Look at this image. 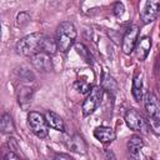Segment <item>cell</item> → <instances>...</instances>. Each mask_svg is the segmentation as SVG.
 <instances>
[{"instance_id":"obj_1","label":"cell","mask_w":160,"mask_h":160,"mask_svg":"<svg viewBox=\"0 0 160 160\" xmlns=\"http://www.w3.org/2000/svg\"><path fill=\"white\" fill-rule=\"evenodd\" d=\"M45 34L41 32H32L30 35L24 36L20 39L16 44V51L18 54L22 56L31 58L32 55L38 52H42V41L45 39Z\"/></svg>"},{"instance_id":"obj_2","label":"cell","mask_w":160,"mask_h":160,"mask_svg":"<svg viewBox=\"0 0 160 160\" xmlns=\"http://www.w3.org/2000/svg\"><path fill=\"white\" fill-rule=\"evenodd\" d=\"M76 29L75 26L69 21H62L56 29V45L58 50L61 52H68V50L71 48L76 39Z\"/></svg>"},{"instance_id":"obj_3","label":"cell","mask_w":160,"mask_h":160,"mask_svg":"<svg viewBox=\"0 0 160 160\" xmlns=\"http://www.w3.org/2000/svg\"><path fill=\"white\" fill-rule=\"evenodd\" d=\"M125 122L129 129L134 131H139L141 134H148L150 131V125L145 120V118L135 109H129L125 112Z\"/></svg>"},{"instance_id":"obj_4","label":"cell","mask_w":160,"mask_h":160,"mask_svg":"<svg viewBox=\"0 0 160 160\" xmlns=\"http://www.w3.org/2000/svg\"><path fill=\"white\" fill-rule=\"evenodd\" d=\"M28 124L31 131L40 139H45L49 135V125L42 114L38 111H30L28 114Z\"/></svg>"},{"instance_id":"obj_5","label":"cell","mask_w":160,"mask_h":160,"mask_svg":"<svg viewBox=\"0 0 160 160\" xmlns=\"http://www.w3.org/2000/svg\"><path fill=\"white\" fill-rule=\"evenodd\" d=\"M102 88L101 86H92L91 90L89 91L88 96L85 98L84 102H82V106H81V110H82V114L85 116L92 114L100 105L101 102V99H102Z\"/></svg>"},{"instance_id":"obj_6","label":"cell","mask_w":160,"mask_h":160,"mask_svg":"<svg viewBox=\"0 0 160 160\" xmlns=\"http://www.w3.org/2000/svg\"><path fill=\"white\" fill-rule=\"evenodd\" d=\"M144 106L148 116L151 119L152 124L160 125V100L154 92H146L144 96Z\"/></svg>"},{"instance_id":"obj_7","label":"cell","mask_w":160,"mask_h":160,"mask_svg":"<svg viewBox=\"0 0 160 160\" xmlns=\"http://www.w3.org/2000/svg\"><path fill=\"white\" fill-rule=\"evenodd\" d=\"M160 12V1H145L142 2L139 14H140V19L142 21V24H150L152 22L158 15Z\"/></svg>"},{"instance_id":"obj_8","label":"cell","mask_w":160,"mask_h":160,"mask_svg":"<svg viewBox=\"0 0 160 160\" xmlns=\"http://www.w3.org/2000/svg\"><path fill=\"white\" fill-rule=\"evenodd\" d=\"M139 34L140 30L136 25H132L131 28H129L122 38V42H121V50L124 54L130 55L131 52H134L135 46L139 41Z\"/></svg>"},{"instance_id":"obj_9","label":"cell","mask_w":160,"mask_h":160,"mask_svg":"<svg viewBox=\"0 0 160 160\" xmlns=\"http://www.w3.org/2000/svg\"><path fill=\"white\" fill-rule=\"evenodd\" d=\"M30 61L34 65V68L39 71L46 72V71H50L52 69V62H51V59H50L49 54L38 52V54H35L30 58Z\"/></svg>"},{"instance_id":"obj_10","label":"cell","mask_w":160,"mask_h":160,"mask_svg":"<svg viewBox=\"0 0 160 160\" xmlns=\"http://www.w3.org/2000/svg\"><path fill=\"white\" fill-rule=\"evenodd\" d=\"M150 49H151V39H150L149 36L141 38V39L138 41V44H136V46H135V50H134V52H135L138 60L144 61V60L146 59V56L149 55Z\"/></svg>"},{"instance_id":"obj_11","label":"cell","mask_w":160,"mask_h":160,"mask_svg":"<svg viewBox=\"0 0 160 160\" xmlns=\"http://www.w3.org/2000/svg\"><path fill=\"white\" fill-rule=\"evenodd\" d=\"M94 136L100 142H104V144L111 142L116 139V134L110 126H99V128H96L94 130Z\"/></svg>"},{"instance_id":"obj_12","label":"cell","mask_w":160,"mask_h":160,"mask_svg":"<svg viewBox=\"0 0 160 160\" xmlns=\"http://www.w3.org/2000/svg\"><path fill=\"white\" fill-rule=\"evenodd\" d=\"M66 146H68V149H69L70 151H74V152L81 154V155L86 154V151H88V145H86L85 140H84L80 135H74V136H71V138L68 140Z\"/></svg>"},{"instance_id":"obj_13","label":"cell","mask_w":160,"mask_h":160,"mask_svg":"<svg viewBox=\"0 0 160 160\" xmlns=\"http://www.w3.org/2000/svg\"><path fill=\"white\" fill-rule=\"evenodd\" d=\"M45 119H46V122L49 125V128H52L58 131H64L65 130V125H64V121L62 119L60 118V115H58L56 112L49 110L46 111L45 114Z\"/></svg>"},{"instance_id":"obj_14","label":"cell","mask_w":160,"mask_h":160,"mask_svg":"<svg viewBox=\"0 0 160 160\" xmlns=\"http://www.w3.org/2000/svg\"><path fill=\"white\" fill-rule=\"evenodd\" d=\"M144 148V140L138 136V135H134L129 139L128 141V150H129V154L131 158L136 159L140 154V150Z\"/></svg>"},{"instance_id":"obj_15","label":"cell","mask_w":160,"mask_h":160,"mask_svg":"<svg viewBox=\"0 0 160 160\" xmlns=\"http://www.w3.org/2000/svg\"><path fill=\"white\" fill-rule=\"evenodd\" d=\"M31 96H32V89L26 88V86L21 88V89L19 90V94H18L19 104H20L24 109H26L28 105H30V102H31Z\"/></svg>"},{"instance_id":"obj_16","label":"cell","mask_w":160,"mask_h":160,"mask_svg":"<svg viewBox=\"0 0 160 160\" xmlns=\"http://www.w3.org/2000/svg\"><path fill=\"white\" fill-rule=\"evenodd\" d=\"M131 94L136 101L142 100V80L140 76H135L132 80V86H131Z\"/></svg>"},{"instance_id":"obj_17","label":"cell","mask_w":160,"mask_h":160,"mask_svg":"<svg viewBox=\"0 0 160 160\" xmlns=\"http://www.w3.org/2000/svg\"><path fill=\"white\" fill-rule=\"evenodd\" d=\"M0 128H1V131L4 134H11L15 131V125H14V121L11 119V116L9 114H4L1 116V121H0Z\"/></svg>"},{"instance_id":"obj_18","label":"cell","mask_w":160,"mask_h":160,"mask_svg":"<svg viewBox=\"0 0 160 160\" xmlns=\"http://www.w3.org/2000/svg\"><path fill=\"white\" fill-rule=\"evenodd\" d=\"M58 50V45H56V40H54L50 36H45L44 41H42V52L49 54V55H54Z\"/></svg>"},{"instance_id":"obj_19","label":"cell","mask_w":160,"mask_h":160,"mask_svg":"<svg viewBox=\"0 0 160 160\" xmlns=\"http://www.w3.org/2000/svg\"><path fill=\"white\" fill-rule=\"evenodd\" d=\"M101 88H102V90H106L108 92H112V94H115L116 90H118V86H116L115 80L110 75H106V74H104V76H102Z\"/></svg>"},{"instance_id":"obj_20","label":"cell","mask_w":160,"mask_h":160,"mask_svg":"<svg viewBox=\"0 0 160 160\" xmlns=\"http://www.w3.org/2000/svg\"><path fill=\"white\" fill-rule=\"evenodd\" d=\"M75 49H76V51H78V54H80L88 62H91V56H90V52H89V50L82 45V44H76V46H75Z\"/></svg>"},{"instance_id":"obj_21","label":"cell","mask_w":160,"mask_h":160,"mask_svg":"<svg viewBox=\"0 0 160 160\" xmlns=\"http://www.w3.org/2000/svg\"><path fill=\"white\" fill-rule=\"evenodd\" d=\"M29 20H30V16H29L25 11H22V12H20V14L18 15V18H16V24H18L19 26H24V25H26V24L29 22Z\"/></svg>"},{"instance_id":"obj_22","label":"cell","mask_w":160,"mask_h":160,"mask_svg":"<svg viewBox=\"0 0 160 160\" xmlns=\"http://www.w3.org/2000/svg\"><path fill=\"white\" fill-rule=\"evenodd\" d=\"M75 86L78 88V91H80L81 94H85V92H88V91H90L91 90V88H90V85L89 84H86V82H84V81H76V84H75Z\"/></svg>"},{"instance_id":"obj_23","label":"cell","mask_w":160,"mask_h":160,"mask_svg":"<svg viewBox=\"0 0 160 160\" xmlns=\"http://www.w3.org/2000/svg\"><path fill=\"white\" fill-rule=\"evenodd\" d=\"M125 11V8H124V4L122 2H115L114 5V15L115 16H121Z\"/></svg>"},{"instance_id":"obj_24","label":"cell","mask_w":160,"mask_h":160,"mask_svg":"<svg viewBox=\"0 0 160 160\" xmlns=\"http://www.w3.org/2000/svg\"><path fill=\"white\" fill-rule=\"evenodd\" d=\"M8 145H9L10 150H11V152L18 151V149H19V145H18V142H16V140H15V139H9Z\"/></svg>"},{"instance_id":"obj_25","label":"cell","mask_w":160,"mask_h":160,"mask_svg":"<svg viewBox=\"0 0 160 160\" xmlns=\"http://www.w3.org/2000/svg\"><path fill=\"white\" fill-rule=\"evenodd\" d=\"M5 160H20V158L15 154V152H8L6 155H5Z\"/></svg>"},{"instance_id":"obj_26","label":"cell","mask_w":160,"mask_h":160,"mask_svg":"<svg viewBox=\"0 0 160 160\" xmlns=\"http://www.w3.org/2000/svg\"><path fill=\"white\" fill-rule=\"evenodd\" d=\"M54 160H74V159H71L70 156H68L65 154H60V155H56Z\"/></svg>"}]
</instances>
